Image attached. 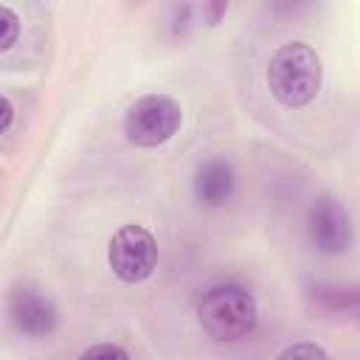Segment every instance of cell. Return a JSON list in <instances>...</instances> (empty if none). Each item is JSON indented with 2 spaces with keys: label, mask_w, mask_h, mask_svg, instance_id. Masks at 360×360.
Listing matches in <instances>:
<instances>
[{
  "label": "cell",
  "mask_w": 360,
  "mask_h": 360,
  "mask_svg": "<svg viewBox=\"0 0 360 360\" xmlns=\"http://www.w3.org/2000/svg\"><path fill=\"white\" fill-rule=\"evenodd\" d=\"M197 8L194 6H188V3H183V6H172V20H169V28H172V34L174 37H183L186 31H188V25H191V14H194Z\"/></svg>",
  "instance_id": "obj_12"
},
{
  "label": "cell",
  "mask_w": 360,
  "mask_h": 360,
  "mask_svg": "<svg viewBox=\"0 0 360 360\" xmlns=\"http://www.w3.org/2000/svg\"><path fill=\"white\" fill-rule=\"evenodd\" d=\"M79 360H132V357L118 343H93L79 354Z\"/></svg>",
  "instance_id": "obj_10"
},
{
  "label": "cell",
  "mask_w": 360,
  "mask_h": 360,
  "mask_svg": "<svg viewBox=\"0 0 360 360\" xmlns=\"http://www.w3.org/2000/svg\"><path fill=\"white\" fill-rule=\"evenodd\" d=\"M107 264L124 284L146 281L158 267V239L143 225H121L107 242Z\"/></svg>",
  "instance_id": "obj_4"
},
{
  "label": "cell",
  "mask_w": 360,
  "mask_h": 360,
  "mask_svg": "<svg viewBox=\"0 0 360 360\" xmlns=\"http://www.w3.org/2000/svg\"><path fill=\"white\" fill-rule=\"evenodd\" d=\"M323 84V62L318 51L304 39H290L278 45L267 62V90L287 107L301 110L312 104Z\"/></svg>",
  "instance_id": "obj_1"
},
{
  "label": "cell",
  "mask_w": 360,
  "mask_h": 360,
  "mask_svg": "<svg viewBox=\"0 0 360 360\" xmlns=\"http://www.w3.org/2000/svg\"><path fill=\"white\" fill-rule=\"evenodd\" d=\"M197 321L211 340L236 343L253 335L259 323V304L248 287L222 281L202 292L197 304Z\"/></svg>",
  "instance_id": "obj_2"
},
{
  "label": "cell",
  "mask_w": 360,
  "mask_h": 360,
  "mask_svg": "<svg viewBox=\"0 0 360 360\" xmlns=\"http://www.w3.org/2000/svg\"><path fill=\"white\" fill-rule=\"evenodd\" d=\"M312 295H315V301L323 304V309L346 312V309H354L360 304V284H340V287L323 284V287H315Z\"/></svg>",
  "instance_id": "obj_8"
},
{
  "label": "cell",
  "mask_w": 360,
  "mask_h": 360,
  "mask_svg": "<svg viewBox=\"0 0 360 360\" xmlns=\"http://www.w3.org/2000/svg\"><path fill=\"white\" fill-rule=\"evenodd\" d=\"M307 236L321 256H343L354 242L346 205L335 194H318L307 211Z\"/></svg>",
  "instance_id": "obj_5"
},
{
  "label": "cell",
  "mask_w": 360,
  "mask_h": 360,
  "mask_svg": "<svg viewBox=\"0 0 360 360\" xmlns=\"http://www.w3.org/2000/svg\"><path fill=\"white\" fill-rule=\"evenodd\" d=\"M0 25H3V39H0V48L8 51L17 37H20V17L11 6H0Z\"/></svg>",
  "instance_id": "obj_11"
},
{
  "label": "cell",
  "mask_w": 360,
  "mask_h": 360,
  "mask_svg": "<svg viewBox=\"0 0 360 360\" xmlns=\"http://www.w3.org/2000/svg\"><path fill=\"white\" fill-rule=\"evenodd\" d=\"M183 124V107L166 93H146L135 98L124 112V135L132 146L152 149L177 135Z\"/></svg>",
  "instance_id": "obj_3"
},
{
  "label": "cell",
  "mask_w": 360,
  "mask_h": 360,
  "mask_svg": "<svg viewBox=\"0 0 360 360\" xmlns=\"http://www.w3.org/2000/svg\"><path fill=\"white\" fill-rule=\"evenodd\" d=\"M8 323L22 338H48L59 326V309L53 298L34 284H14L6 295Z\"/></svg>",
  "instance_id": "obj_6"
},
{
  "label": "cell",
  "mask_w": 360,
  "mask_h": 360,
  "mask_svg": "<svg viewBox=\"0 0 360 360\" xmlns=\"http://www.w3.org/2000/svg\"><path fill=\"white\" fill-rule=\"evenodd\" d=\"M194 197L200 205L205 208H222L231 202L233 191H236V172L231 166V160L225 158H208L197 166L194 180H191Z\"/></svg>",
  "instance_id": "obj_7"
},
{
  "label": "cell",
  "mask_w": 360,
  "mask_h": 360,
  "mask_svg": "<svg viewBox=\"0 0 360 360\" xmlns=\"http://www.w3.org/2000/svg\"><path fill=\"white\" fill-rule=\"evenodd\" d=\"M276 360H329V354L323 352V346H318L312 340H298V343L284 346Z\"/></svg>",
  "instance_id": "obj_9"
},
{
  "label": "cell",
  "mask_w": 360,
  "mask_h": 360,
  "mask_svg": "<svg viewBox=\"0 0 360 360\" xmlns=\"http://www.w3.org/2000/svg\"><path fill=\"white\" fill-rule=\"evenodd\" d=\"M0 112H3V118H0V132L6 135L8 129H11V124H14V101H11V96L8 93H3L0 96Z\"/></svg>",
  "instance_id": "obj_14"
},
{
  "label": "cell",
  "mask_w": 360,
  "mask_h": 360,
  "mask_svg": "<svg viewBox=\"0 0 360 360\" xmlns=\"http://www.w3.org/2000/svg\"><path fill=\"white\" fill-rule=\"evenodd\" d=\"M200 14L208 25H217L225 14H228V0H214V3H202L200 6Z\"/></svg>",
  "instance_id": "obj_13"
}]
</instances>
